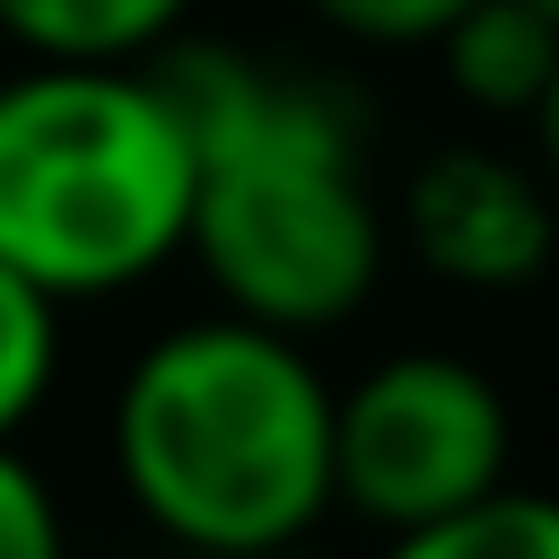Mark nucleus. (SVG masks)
Returning <instances> with one entry per match:
<instances>
[{
  "instance_id": "9",
  "label": "nucleus",
  "mask_w": 559,
  "mask_h": 559,
  "mask_svg": "<svg viewBox=\"0 0 559 559\" xmlns=\"http://www.w3.org/2000/svg\"><path fill=\"white\" fill-rule=\"evenodd\" d=\"M52 384H61V297H44L26 271L0 262V445L26 437Z\"/></svg>"
},
{
  "instance_id": "13",
  "label": "nucleus",
  "mask_w": 559,
  "mask_h": 559,
  "mask_svg": "<svg viewBox=\"0 0 559 559\" xmlns=\"http://www.w3.org/2000/svg\"><path fill=\"white\" fill-rule=\"evenodd\" d=\"M166 559H218V550H166ZM245 559H297V550H245Z\"/></svg>"
},
{
  "instance_id": "7",
  "label": "nucleus",
  "mask_w": 559,
  "mask_h": 559,
  "mask_svg": "<svg viewBox=\"0 0 559 559\" xmlns=\"http://www.w3.org/2000/svg\"><path fill=\"white\" fill-rule=\"evenodd\" d=\"M192 0H0V44L17 61H166Z\"/></svg>"
},
{
  "instance_id": "4",
  "label": "nucleus",
  "mask_w": 559,
  "mask_h": 559,
  "mask_svg": "<svg viewBox=\"0 0 559 559\" xmlns=\"http://www.w3.org/2000/svg\"><path fill=\"white\" fill-rule=\"evenodd\" d=\"M515 411L489 367L454 349H393L332 384V507L358 524L419 533L507 489Z\"/></svg>"
},
{
  "instance_id": "12",
  "label": "nucleus",
  "mask_w": 559,
  "mask_h": 559,
  "mask_svg": "<svg viewBox=\"0 0 559 559\" xmlns=\"http://www.w3.org/2000/svg\"><path fill=\"white\" fill-rule=\"evenodd\" d=\"M524 122H533V148H542V175L559 183V70H550V87H542V105H533Z\"/></svg>"
},
{
  "instance_id": "10",
  "label": "nucleus",
  "mask_w": 559,
  "mask_h": 559,
  "mask_svg": "<svg viewBox=\"0 0 559 559\" xmlns=\"http://www.w3.org/2000/svg\"><path fill=\"white\" fill-rule=\"evenodd\" d=\"M314 26H332L341 44H367V52H428L472 0H306Z\"/></svg>"
},
{
  "instance_id": "11",
  "label": "nucleus",
  "mask_w": 559,
  "mask_h": 559,
  "mask_svg": "<svg viewBox=\"0 0 559 559\" xmlns=\"http://www.w3.org/2000/svg\"><path fill=\"white\" fill-rule=\"evenodd\" d=\"M0 559H70L61 498L35 472V454H17V437L0 445Z\"/></svg>"
},
{
  "instance_id": "2",
  "label": "nucleus",
  "mask_w": 559,
  "mask_h": 559,
  "mask_svg": "<svg viewBox=\"0 0 559 559\" xmlns=\"http://www.w3.org/2000/svg\"><path fill=\"white\" fill-rule=\"evenodd\" d=\"M114 480L166 550H297L332 515V376L253 314H192L114 384Z\"/></svg>"
},
{
  "instance_id": "6",
  "label": "nucleus",
  "mask_w": 559,
  "mask_h": 559,
  "mask_svg": "<svg viewBox=\"0 0 559 559\" xmlns=\"http://www.w3.org/2000/svg\"><path fill=\"white\" fill-rule=\"evenodd\" d=\"M428 52H437L445 87H454L472 114L524 122V114L542 105L550 70H559V26H550L533 0H472Z\"/></svg>"
},
{
  "instance_id": "1",
  "label": "nucleus",
  "mask_w": 559,
  "mask_h": 559,
  "mask_svg": "<svg viewBox=\"0 0 559 559\" xmlns=\"http://www.w3.org/2000/svg\"><path fill=\"white\" fill-rule=\"evenodd\" d=\"M166 87L192 122V227L183 253L227 314L297 341L367 314L393 218L367 175V114L341 79L280 70L227 44H175Z\"/></svg>"
},
{
  "instance_id": "3",
  "label": "nucleus",
  "mask_w": 559,
  "mask_h": 559,
  "mask_svg": "<svg viewBox=\"0 0 559 559\" xmlns=\"http://www.w3.org/2000/svg\"><path fill=\"white\" fill-rule=\"evenodd\" d=\"M192 122L157 61H17L0 79V262L61 306L131 297L183 253Z\"/></svg>"
},
{
  "instance_id": "14",
  "label": "nucleus",
  "mask_w": 559,
  "mask_h": 559,
  "mask_svg": "<svg viewBox=\"0 0 559 559\" xmlns=\"http://www.w3.org/2000/svg\"><path fill=\"white\" fill-rule=\"evenodd\" d=\"M533 9H542V17H550V26H559V0H533Z\"/></svg>"
},
{
  "instance_id": "5",
  "label": "nucleus",
  "mask_w": 559,
  "mask_h": 559,
  "mask_svg": "<svg viewBox=\"0 0 559 559\" xmlns=\"http://www.w3.org/2000/svg\"><path fill=\"white\" fill-rule=\"evenodd\" d=\"M393 236L428 280L472 288V297H507L559 262V210H550L542 166L489 140L428 148L393 192Z\"/></svg>"
},
{
  "instance_id": "8",
  "label": "nucleus",
  "mask_w": 559,
  "mask_h": 559,
  "mask_svg": "<svg viewBox=\"0 0 559 559\" xmlns=\"http://www.w3.org/2000/svg\"><path fill=\"white\" fill-rule=\"evenodd\" d=\"M376 559H559V498L550 489H498L445 524L393 533Z\"/></svg>"
},
{
  "instance_id": "15",
  "label": "nucleus",
  "mask_w": 559,
  "mask_h": 559,
  "mask_svg": "<svg viewBox=\"0 0 559 559\" xmlns=\"http://www.w3.org/2000/svg\"><path fill=\"white\" fill-rule=\"evenodd\" d=\"M550 271H559V262H550Z\"/></svg>"
}]
</instances>
